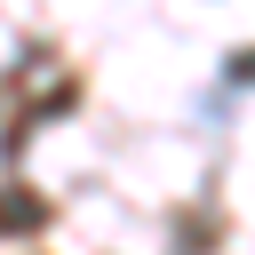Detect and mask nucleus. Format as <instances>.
Listing matches in <instances>:
<instances>
[{
	"label": "nucleus",
	"instance_id": "obj_2",
	"mask_svg": "<svg viewBox=\"0 0 255 255\" xmlns=\"http://www.w3.org/2000/svg\"><path fill=\"white\" fill-rule=\"evenodd\" d=\"M223 72H231V80H239V88H255V48H239V56H231V64H223Z\"/></svg>",
	"mask_w": 255,
	"mask_h": 255
},
{
	"label": "nucleus",
	"instance_id": "obj_1",
	"mask_svg": "<svg viewBox=\"0 0 255 255\" xmlns=\"http://www.w3.org/2000/svg\"><path fill=\"white\" fill-rule=\"evenodd\" d=\"M40 215H48V207H40L32 191H0V231H32Z\"/></svg>",
	"mask_w": 255,
	"mask_h": 255
}]
</instances>
